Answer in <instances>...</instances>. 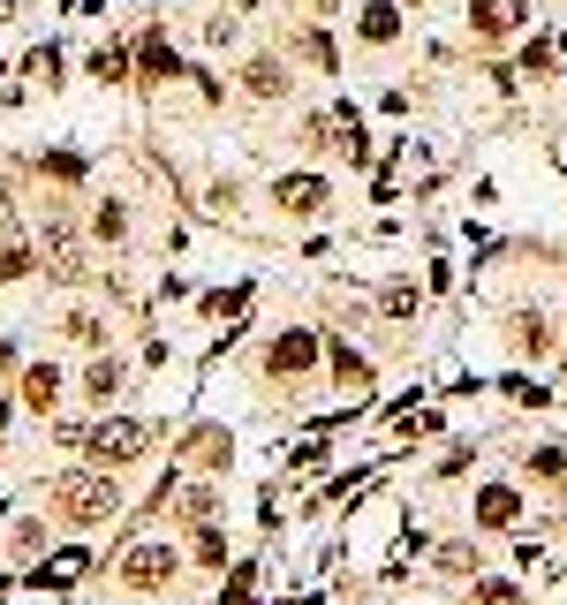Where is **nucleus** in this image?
<instances>
[{"mask_svg":"<svg viewBox=\"0 0 567 605\" xmlns=\"http://www.w3.org/2000/svg\"><path fill=\"white\" fill-rule=\"evenodd\" d=\"M122 507V484L114 477H99V469H69L61 477V515L69 522H107Z\"/></svg>","mask_w":567,"mask_h":605,"instance_id":"1","label":"nucleus"},{"mask_svg":"<svg viewBox=\"0 0 567 605\" xmlns=\"http://www.w3.org/2000/svg\"><path fill=\"white\" fill-rule=\"evenodd\" d=\"M151 440H159V424H144V417H107V424H91V440H84V447L114 469V461H137Z\"/></svg>","mask_w":567,"mask_h":605,"instance_id":"2","label":"nucleus"},{"mask_svg":"<svg viewBox=\"0 0 567 605\" xmlns=\"http://www.w3.org/2000/svg\"><path fill=\"white\" fill-rule=\"evenodd\" d=\"M122 583H130V591H167V583H174V545H137V553L122 560Z\"/></svg>","mask_w":567,"mask_h":605,"instance_id":"3","label":"nucleus"},{"mask_svg":"<svg viewBox=\"0 0 567 605\" xmlns=\"http://www.w3.org/2000/svg\"><path fill=\"white\" fill-rule=\"evenodd\" d=\"M273 371H287V379H303L310 363H318V333H303V325H287V333H273Z\"/></svg>","mask_w":567,"mask_h":605,"instance_id":"4","label":"nucleus"},{"mask_svg":"<svg viewBox=\"0 0 567 605\" xmlns=\"http://www.w3.org/2000/svg\"><path fill=\"white\" fill-rule=\"evenodd\" d=\"M273 197H281L287 212H325V182H318V174H281Z\"/></svg>","mask_w":567,"mask_h":605,"instance_id":"5","label":"nucleus"},{"mask_svg":"<svg viewBox=\"0 0 567 605\" xmlns=\"http://www.w3.org/2000/svg\"><path fill=\"white\" fill-rule=\"evenodd\" d=\"M137 69H144V76H174V69H182V53H174L167 30H144V38H137Z\"/></svg>","mask_w":567,"mask_h":605,"instance_id":"6","label":"nucleus"},{"mask_svg":"<svg viewBox=\"0 0 567 605\" xmlns=\"http://www.w3.org/2000/svg\"><path fill=\"white\" fill-rule=\"evenodd\" d=\"M363 38H371V46H394V38H402V0H371V8H363Z\"/></svg>","mask_w":567,"mask_h":605,"instance_id":"7","label":"nucleus"},{"mask_svg":"<svg viewBox=\"0 0 567 605\" xmlns=\"http://www.w3.org/2000/svg\"><path fill=\"white\" fill-rule=\"evenodd\" d=\"M84 69H91L99 84H130V76H137V61H130V46H99V53H91Z\"/></svg>","mask_w":567,"mask_h":605,"instance_id":"8","label":"nucleus"},{"mask_svg":"<svg viewBox=\"0 0 567 605\" xmlns=\"http://www.w3.org/2000/svg\"><path fill=\"white\" fill-rule=\"evenodd\" d=\"M333 379H341V394H363V386H371V363H363L356 348H333Z\"/></svg>","mask_w":567,"mask_h":605,"instance_id":"9","label":"nucleus"},{"mask_svg":"<svg viewBox=\"0 0 567 605\" xmlns=\"http://www.w3.org/2000/svg\"><path fill=\"white\" fill-rule=\"evenodd\" d=\"M243 84H250L258 99H281V91H287V69H281V61H250V69H243Z\"/></svg>","mask_w":567,"mask_h":605,"instance_id":"10","label":"nucleus"},{"mask_svg":"<svg viewBox=\"0 0 567 605\" xmlns=\"http://www.w3.org/2000/svg\"><path fill=\"white\" fill-rule=\"evenodd\" d=\"M23 394H30V409H53V402H61V371H53V363H38V371L23 379Z\"/></svg>","mask_w":567,"mask_h":605,"instance_id":"11","label":"nucleus"},{"mask_svg":"<svg viewBox=\"0 0 567 605\" xmlns=\"http://www.w3.org/2000/svg\"><path fill=\"white\" fill-rule=\"evenodd\" d=\"M99 243H130V205H99Z\"/></svg>","mask_w":567,"mask_h":605,"instance_id":"12","label":"nucleus"},{"mask_svg":"<svg viewBox=\"0 0 567 605\" xmlns=\"http://www.w3.org/2000/svg\"><path fill=\"white\" fill-rule=\"evenodd\" d=\"M477 515H484L492 530H500V522H515V492H507V484H492V492L477 499Z\"/></svg>","mask_w":567,"mask_h":605,"instance_id":"13","label":"nucleus"},{"mask_svg":"<svg viewBox=\"0 0 567 605\" xmlns=\"http://www.w3.org/2000/svg\"><path fill=\"white\" fill-rule=\"evenodd\" d=\"M30 258H38V250H30L23 235H15V243H0V281H23V273H30Z\"/></svg>","mask_w":567,"mask_h":605,"instance_id":"14","label":"nucleus"},{"mask_svg":"<svg viewBox=\"0 0 567 605\" xmlns=\"http://www.w3.org/2000/svg\"><path fill=\"white\" fill-rule=\"evenodd\" d=\"M205 310H212L220 325H235V318L250 310V288H227V296H205Z\"/></svg>","mask_w":567,"mask_h":605,"instance_id":"15","label":"nucleus"},{"mask_svg":"<svg viewBox=\"0 0 567 605\" xmlns=\"http://www.w3.org/2000/svg\"><path fill=\"white\" fill-rule=\"evenodd\" d=\"M303 61H310V69H341V53H333L325 30H303Z\"/></svg>","mask_w":567,"mask_h":605,"instance_id":"16","label":"nucleus"},{"mask_svg":"<svg viewBox=\"0 0 567 605\" xmlns=\"http://www.w3.org/2000/svg\"><path fill=\"white\" fill-rule=\"evenodd\" d=\"M84 386H91V394H99V402H107V394H114V386H122V363H114V356H99V363H91V371H84Z\"/></svg>","mask_w":567,"mask_h":605,"instance_id":"17","label":"nucleus"},{"mask_svg":"<svg viewBox=\"0 0 567 605\" xmlns=\"http://www.w3.org/2000/svg\"><path fill=\"white\" fill-rule=\"evenodd\" d=\"M38 166H46L53 182H84V159H76V151H53V159H38Z\"/></svg>","mask_w":567,"mask_h":605,"instance_id":"18","label":"nucleus"},{"mask_svg":"<svg viewBox=\"0 0 567 605\" xmlns=\"http://www.w3.org/2000/svg\"><path fill=\"white\" fill-rule=\"evenodd\" d=\"M197 560L220 568V560H227V538H220V530H197Z\"/></svg>","mask_w":567,"mask_h":605,"instance_id":"19","label":"nucleus"},{"mask_svg":"<svg viewBox=\"0 0 567 605\" xmlns=\"http://www.w3.org/2000/svg\"><path fill=\"white\" fill-rule=\"evenodd\" d=\"M84 576V553H61V560H46V583H76Z\"/></svg>","mask_w":567,"mask_h":605,"instance_id":"20","label":"nucleus"},{"mask_svg":"<svg viewBox=\"0 0 567 605\" xmlns=\"http://www.w3.org/2000/svg\"><path fill=\"white\" fill-rule=\"evenodd\" d=\"M417 310V288H386V318H409Z\"/></svg>","mask_w":567,"mask_h":605,"instance_id":"21","label":"nucleus"},{"mask_svg":"<svg viewBox=\"0 0 567 605\" xmlns=\"http://www.w3.org/2000/svg\"><path fill=\"white\" fill-rule=\"evenodd\" d=\"M477 605H522V598H515V583H484V591H477Z\"/></svg>","mask_w":567,"mask_h":605,"instance_id":"22","label":"nucleus"},{"mask_svg":"<svg viewBox=\"0 0 567 605\" xmlns=\"http://www.w3.org/2000/svg\"><path fill=\"white\" fill-rule=\"evenodd\" d=\"M0 243H15V205H8V189H0Z\"/></svg>","mask_w":567,"mask_h":605,"instance_id":"23","label":"nucleus"},{"mask_svg":"<svg viewBox=\"0 0 567 605\" xmlns=\"http://www.w3.org/2000/svg\"><path fill=\"white\" fill-rule=\"evenodd\" d=\"M8 363H15V341H8V333H0V371H8Z\"/></svg>","mask_w":567,"mask_h":605,"instance_id":"24","label":"nucleus"},{"mask_svg":"<svg viewBox=\"0 0 567 605\" xmlns=\"http://www.w3.org/2000/svg\"><path fill=\"white\" fill-rule=\"evenodd\" d=\"M303 8H310V15H333V8H341V0H303Z\"/></svg>","mask_w":567,"mask_h":605,"instance_id":"25","label":"nucleus"},{"mask_svg":"<svg viewBox=\"0 0 567 605\" xmlns=\"http://www.w3.org/2000/svg\"><path fill=\"white\" fill-rule=\"evenodd\" d=\"M0 432H8V402H0Z\"/></svg>","mask_w":567,"mask_h":605,"instance_id":"26","label":"nucleus"},{"mask_svg":"<svg viewBox=\"0 0 567 605\" xmlns=\"http://www.w3.org/2000/svg\"><path fill=\"white\" fill-rule=\"evenodd\" d=\"M235 8H266V0H235Z\"/></svg>","mask_w":567,"mask_h":605,"instance_id":"27","label":"nucleus"},{"mask_svg":"<svg viewBox=\"0 0 567 605\" xmlns=\"http://www.w3.org/2000/svg\"><path fill=\"white\" fill-rule=\"evenodd\" d=\"M402 8H424V0H402Z\"/></svg>","mask_w":567,"mask_h":605,"instance_id":"28","label":"nucleus"}]
</instances>
